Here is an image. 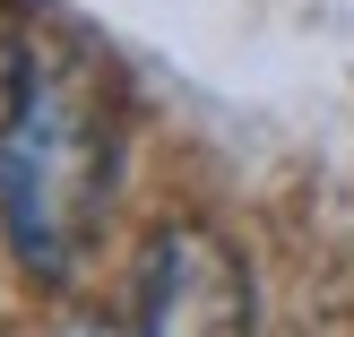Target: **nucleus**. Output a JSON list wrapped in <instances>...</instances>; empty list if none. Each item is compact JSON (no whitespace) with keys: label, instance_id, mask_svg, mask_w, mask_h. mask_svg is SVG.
Returning <instances> with one entry per match:
<instances>
[{"label":"nucleus","instance_id":"1","mask_svg":"<svg viewBox=\"0 0 354 337\" xmlns=\"http://www.w3.org/2000/svg\"><path fill=\"white\" fill-rule=\"evenodd\" d=\"M104 208V121L78 78H44L9 138H0V225L35 277H69Z\"/></svg>","mask_w":354,"mask_h":337},{"label":"nucleus","instance_id":"3","mask_svg":"<svg viewBox=\"0 0 354 337\" xmlns=\"http://www.w3.org/2000/svg\"><path fill=\"white\" fill-rule=\"evenodd\" d=\"M35 61H26V44H9V35H0V138L17 130V121H26V104H35Z\"/></svg>","mask_w":354,"mask_h":337},{"label":"nucleus","instance_id":"4","mask_svg":"<svg viewBox=\"0 0 354 337\" xmlns=\"http://www.w3.org/2000/svg\"><path fill=\"white\" fill-rule=\"evenodd\" d=\"M61 337H121V329H104V320H69Z\"/></svg>","mask_w":354,"mask_h":337},{"label":"nucleus","instance_id":"2","mask_svg":"<svg viewBox=\"0 0 354 337\" xmlns=\"http://www.w3.org/2000/svg\"><path fill=\"white\" fill-rule=\"evenodd\" d=\"M130 337H251V268L207 225H165L138 268Z\"/></svg>","mask_w":354,"mask_h":337}]
</instances>
